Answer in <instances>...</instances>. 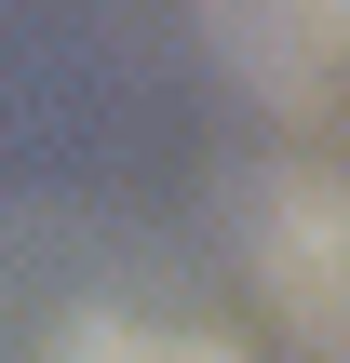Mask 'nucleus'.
Returning <instances> with one entry per match:
<instances>
[{"label":"nucleus","mask_w":350,"mask_h":363,"mask_svg":"<svg viewBox=\"0 0 350 363\" xmlns=\"http://www.w3.org/2000/svg\"><path fill=\"white\" fill-rule=\"evenodd\" d=\"M54 363H229V350L175 337V323H135V310H81V323H54Z\"/></svg>","instance_id":"obj_1"}]
</instances>
